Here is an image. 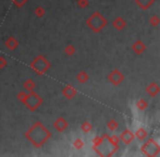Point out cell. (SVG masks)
<instances>
[{"label": "cell", "mask_w": 160, "mask_h": 157, "mask_svg": "<svg viewBox=\"0 0 160 157\" xmlns=\"http://www.w3.org/2000/svg\"><path fill=\"white\" fill-rule=\"evenodd\" d=\"M26 136L30 139L31 142H32L35 146H40V145L49 138V132L47 131L45 128H42V129L40 130V133H37V134L34 133L32 130H30V131L26 133Z\"/></svg>", "instance_id": "obj_1"}, {"label": "cell", "mask_w": 160, "mask_h": 157, "mask_svg": "<svg viewBox=\"0 0 160 157\" xmlns=\"http://www.w3.org/2000/svg\"><path fill=\"white\" fill-rule=\"evenodd\" d=\"M31 66H32V68H34L35 72H37L38 74H42V72H45L47 70V68L49 67V63L44 58H42V62H39V58H37V59H35L32 62Z\"/></svg>", "instance_id": "obj_2"}, {"label": "cell", "mask_w": 160, "mask_h": 157, "mask_svg": "<svg viewBox=\"0 0 160 157\" xmlns=\"http://www.w3.org/2000/svg\"><path fill=\"white\" fill-rule=\"evenodd\" d=\"M24 103L26 104V107H28L30 109H32L34 110L35 108H37L38 105L42 103V99L39 98V96L36 95V94L32 93L31 95H28L25 98V100H24Z\"/></svg>", "instance_id": "obj_3"}, {"label": "cell", "mask_w": 160, "mask_h": 157, "mask_svg": "<svg viewBox=\"0 0 160 157\" xmlns=\"http://www.w3.org/2000/svg\"><path fill=\"white\" fill-rule=\"evenodd\" d=\"M6 45H7V47L8 48H10V49H14L15 47H17V45H18V43H17V40H15L13 37H11L10 39H8L6 42Z\"/></svg>", "instance_id": "obj_4"}, {"label": "cell", "mask_w": 160, "mask_h": 157, "mask_svg": "<svg viewBox=\"0 0 160 157\" xmlns=\"http://www.w3.org/2000/svg\"><path fill=\"white\" fill-rule=\"evenodd\" d=\"M35 13L38 15V17H42V14L45 13V10H42V8H40V7H38L37 9H35Z\"/></svg>", "instance_id": "obj_5"}, {"label": "cell", "mask_w": 160, "mask_h": 157, "mask_svg": "<svg viewBox=\"0 0 160 157\" xmlns=\"http://www.w3.org/2000/svg\"><path fill=\"white\" fill-rule=\"evenodd\" d=\"M25 87H28V89H34V83L32 82V80H28V82L25 83Z\"/></svg>", "instance_id": "obj_6"}, {"label": "cell", "mask_w": 160, "mask_h": 157, "mask_svg": "<svg viewBox=\"0 0 160 157\" xmlns=\"http://www.w3.org/2000/svg\"><path fill=\"white\" fill-rule=\"evenodd\" d=\"M26 94L25 93H23V92H21V93L19 94V95H18V98H20V99L22 100V102H24V100H25V98H26Z\"/></svg>", "instance_id": "obj_7"}, {"label": "cell", "mask_w": 160, "mask_h": 157, "mask_svg": "<svg viewBox=\"0 0 160 157\" xmlns=\"http://www.w3.org/2000/svg\"><path fill=\"white\" fill-rule=\"evenodd\" d=\"M13 1H14V3L17 4L18 7H21L22 4H23L24 2L26 1V0H13Z\"/></svg>", "instance_id": "obj_8"}, {"label": "cell", "mask_w": 160, "mask_h": 157, "mask_svg": "<svg viewBox=\"0 0 160 157\" xmlns=\"http://www.w3.org/2000/svg\"><path fill=\"white\" fill-rule=\"evenodd\" d=\"M6 63H7V61L4 60V58L0 57V68H1V67H3V66H6Z\"/></svg>", "instance_id": "obj_9"}]
</instances>
